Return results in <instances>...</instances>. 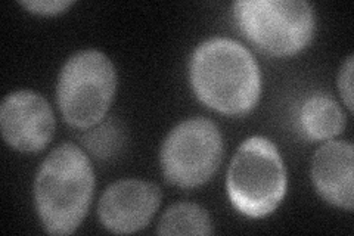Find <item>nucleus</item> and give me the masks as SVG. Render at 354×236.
Here are the masks:
<instances>
[{
	"label": "nucleus",
	"mask_w": 354,
	"mask_h": 236,
	"mask_svg": "<svg viewBox=\"0 0 354 236\" xmlns=\"http://www.w3.org/2000/svg\"><path fill=\"white\" fill-rule=\"evenodd\" d=\"M158 235H212L213 221L208 211L194 202H177L165 210Z\"/></svg>",
	"instance_id": "obj_11"
},
{
	"label": "nucleus",
	"mask_w": 354,
	"mask_h": 236,
	"mask_svg": "<svg viewBox=\"0 0 354 236\" xmlns=\"http://www.w3.org/2000/svg\"><path fill=\"white\" fill-rule=\"evenodd\" d=\"M226 189L241 215H272L286 194V168L276 145L263 136L243 142L229 165Z\"/></svg>",
	"instance_id": "obj_3"
},
{
	"label": "nucleus",
	"mask_w": 354,
	"mask_h": 236,
	"mask_svg": "<svg viewBox=\"0 0 354 236\" xmlns=\"http://www.w3.org/2000/svg\"><path fill=\"white\" fill-rule=\"evenodd\" d=\"M95 173L87 155L74 143H62L41 163L35 182V202L43 229L71 235L92 204Z\"/></svg>",
	"instance_id": "obj_2"
},
{
	"label": "nucleus",
	"mask_w": 354,
	"mask_h": 236,
	"mask_svg": "<svg viewBox=\"0 0 354 236\" xmlns=\"http://www.w3.org/2000/svg\"><path fill=\"white\" fill-rule=\"evenodd\" d=\"M234 15L242 35L272 56H292L315 35V10L303 0H241Z\"/></svg>",
	"instance_id": "obj_4"
},
{
	"label": "nucleus",
	"mask_w": 354,
	"mask_h": 236,
	"mask_svg": "<svg viewBox=\"0 0 354 236\" xmlns=\"http://www.w3.org/2000/svg\"><path fill=\"white\" fill-rule=\"evenodd\" d=\"M0 127L10 148L32 154L50 143L55 134V116L40 93L17 91L9 93L0 107Z\"/></svg>",
	"instance_id": "obj_7"
},
{
	"label": "nucleus",
	"mask_w": 354,
	"mask_h": 236,
	"mask_svg": "<svg viewBox=\"0 0 354 236\" xmlns=\"http://www.w3.org/2000/svg\"><path fill=\"white\" fill-rule=\"evenodd\" d=\"M300 129L310 140H332L346 129V116L328 95L310 96L300 111Z\"/></svg>",
	"instance_id": "obj_10"
},
{
	"label": "nucleus",
	"mask_w": 354,
	"mask_h": 236,
	"mask_svg": "<svg viewBox=\"0 0 354 236\" xmlns=\"http://www.w3.org/2000/svg\"><path fill=\"white\" fill-rule=\"evenodd\" d=\"M223 158V139L216 122L195 117L182 121L165 138L160 161L167 182L192 189L201 186L218 170Z\"/></svg>",
	"instance_id": "obj_6"
},
{
	"label": "nucleus",
	"mask_w": 354,
	"mask_h": 236,
	"mask_svg": "<svg viewBox=\"0 0 354 236\" xmlns=\"http://www.w3.org/2000/svg\"><path fill=\"white\" fill-rule=\"evenodd\" d=\"M161 204V190L151 182L126 179L108 186L97 206L102 226L118 235L136 233L151 223Z\"/></svg>",
	"instance_id": "obj_8"
},
{
	"label": "nucleus",
	"mask_w": 354,
	"mask_h": 236,
	"mask_svg": "<svg viewBox=\"0 0 354 236\" xmlns=\"http://www.w3.org/2000/svg\"><path fill=\"white\" fill-rule=\"evenodd\" d=\"M354 148L346 140H328L315 152L312 181L317 194L329 204L351 211Z\"/></svg>",
	"instance_id": "obj_9"
},
{
	"label": "nucleus",
	"mask_w": 354,
	"mask_h": 236,
	"mask_svg": "<svg viewBox=\"0 0 354 236\" xmlns=\"http://www.w3.org/2000/svg\"><path fill=\"white\" fill-rule=\"evenodd\" d=\"M117 87L113 62L99 51L74 53L62 66L57 100L64 120L75 129H91L102 122Z\"/></svg>",
	"instance_id": "obj_5"
},
{
	"label": "nucleus",
	"mask_w": 354,
	"mask_h": 236,
	"mask_svg": "<svg viewBox=\"0 0 354 236\" xmlns=\"http://www.w3.org/2000/svg\"><path fill=\"white\" fill-rule=\"evenodd\" d=\"M120 140L121 133L113 122H105V125L91 130L84 136L87 148L95 155L101 156V158H106L108 155L113 154L118 148Z\"/></svg>",
	"instance_id": "obj_12"
},
{
	"label": "nucleus",
	"mask_w": 354,
	"mask_h": 236,
	"mask_svg": "<svg viewBox=\"0 0 354 236\" xmlns=\"http://www.w3.org/2000/svg\"><path fill=\"white\" fill-rule=\"evenodd\" d=\"M22 8L30 10L31 14L44 15V17H52L62 14L66 8H70L73 2L68 0H32V2H19Z\"/></svg>",
	"instance_id": "obj_13"
},
{
	"label": "nucleus",
	"mask_w": 354,
	"mask_h": 236,
	"mask_svg": "<svg viewBox=\"0 0 354 236\" xmlns=\"http://www.w3.org/2000/svg\"><path fill=\"white\" fill-rule=\"evenodd\" d=\"M353 61H354V56L350 55L346 60V62L342 64L339 75H338L339 93L342 96V100H344L346 107L350 111H353Z\"/></svg>",
	"instance_id": "obj_14"
},
{
	"label": "nucleus",
	"mask_w": 354,
	"mask_h": 236,
	"mask_svg": "<svg viewBox=\"0 0 354 236\" xmlns=\"http://www.w3.org/2000/svg\"><path fill=\"white\" fill-rule=\"evenodd\" d=\"M189 75L196 98L220 114H247L261 93V74L254 56L227 37L199 44L191 58Z\"/></svg>",
	"instance_id": "obj_1"
}]
</instances>
